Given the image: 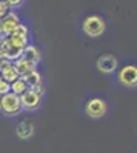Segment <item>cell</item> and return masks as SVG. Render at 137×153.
<instances>
[{
  "label": "cell",
  "instance_id": "cell-20",
  "mask_svg": "<svg viewBox=\"0 0 137 153\" xmlns=\"http://www.w3.org/2000/svg\"><path fill=\"white\" fill-rule=\"evenodd\" d=\"M6 3L9 5V8H20L23 5V0H6Z\"/></svg>",
  "mask_w": 137,
  "mask_h": 153
},
{
  "label": "cell",
  "instance_id": "cell-4",
  "mask_svg": "<svg viewBox=\"0 0 137 153\" xmlns=\"http://www.w3.org/2000/svg\"><path fill=\"white\" fill-rule=\"evenodd\" d=\"M117 80L125 87H137V66L126 65L117 72Z\"/></svg>",
  "mask_w": 137,
  "mask_h": 153
},
{
  "label": "cell",
  "instance_id": "cell-16",
  "mask_svg": "<svg viewBox=\"0 0 137 153\" xmlns=\"http://www.w3.org/2000/svg\"><path fill=\"white\" fill-rule=\"evenodd\" d=\"M11 35H20V37H29V29L25 26V25H17L16 26V29L12 31V34Z\"/></svg>",
  "mask_w": 137,
  "mask_h": 153
},
{
  "label": "cell",
  "instance_id": "cell-12",
  "mask_svg": "<svg viewBox=\"0 0 137 153\" xmlns=\"http://www.w3.org/2000/svg\"><path fill=\"white\" fill-rule=\"evenodd\" d=\"M22 57L25 60H28L31 63H34V65H39L40 60H42V54H40V51L37 49L34 45H28L26 48L23 49V52H22Z\"/></svg>",
  "mask_w": 137,
  "mask_h": 153
},
{
  "label": "cell",
  "instance_id": "cell-14",
  "mask_svg": "<svg viewBox=\"0 0 137 153\" xmlns=\"http://www.w3.org/2000/svg\"><path fill=\"white\" fill-rule=\"evenodd\" d=\"M26 91H28V84L25 83V80L20 78V76H19L16 81H12V83H11V92H12V94L22 95L23 92H26Z\"/></svg>",
  "mask_w": 137,
  "mask_h": 153
},
{
  "label": "cell",
  "instance_id": "cell-6",
  "mask_svg": "<svg viewBox=\"0 0 137 153\" xmlns=\"http://www.w3.org/2000/svg\"><path fill=\"white\" fill-rule=\"evenodd\" d=\"M20 101H22V109L26 110V112H32V110H37L40 107V103H42V97H39L37 94H34L31 89L28 87L26 92H23L20 95Z\"/></svg>",
  "mask_w": 137,
  "mask_h": 153
},
{
  "label": "cell",
  "instance_id": "cell-9",
  "mask_svg": "<svg viewBox=\"0 0 137 153\" xmlns=\"http://www.w3.org/2000/svg\"><path fill=\"white\" fill-rule=\"evenodd\" d=\"M0 78L5 80L6 83H12V81H16L19 78V74L14 68V63H11V61H5L2 66H0Z\"/></svg>",
  "mask_w": 137,
  "mask_h": 153
},
{
  "label": "cell",
  "instance_id": "cell-11",
  "mask_svg": "<svg viewBox=\"0 0 137 153\" xmlns=\"http://www.w3.org/2000/svg\"><path fill=\"white\" fill-rule=\"evenodd\" d=\"M14 68H16L19 76H25V75H28L29 72L35 71L37 69V65H34V63H31L28 60H25L23 57H20L19 60L14 61Z\"/></svg>",
  "mask_w": 137,
  "mask_h": 153
},
{
  "label": "cell",
  "instance_id": "cell-10",
  "mask_svg": "<svg viewBox=\"0 0 137 153\" xmlns=\"http://www.w3.org/2000/svg\"><path fill=\"white\" fill-rule=\"evenodd\" d=\"M34 130H35V127L32 124V121L29 120H23L17 124L16 127V135L20 138V139H29L32 135H34Z\"/></svg>",
  "mask_w": 137,
  "mask_h": 153
},
{
  "label": "cell",
  "instance_id": "cell-5",
  "mask_svg": "<svg viewBox=\"0 0 137 153\" xmlns=\"http://www.w3.org/2000/svg\"><path fill=\"white\" fill-rule=\"evenodd\" d=\"M17 25H20V19L16 12H8V14L0 19V35L2 37H9L12 34V31L16 29Z\"/></svg>",
  "mask_w": 137,
  "mask_h": 153
},
{
  "label": "cell",
  "instance_id": "cell-19",
  "mask_svg": "<svg viewBox=\"0 0 137 153\" xmlns=\"http://www.w3.org/2000/svg\"><path fill=\"white\" fill-rule=\"evenodd\" d=\"M34 94H37L39 97H43L45 95V86L43 84H39V86H34V87H29Z\"/></svg>",
  "mask_w": 137,
  "mask_h": 153
},
{
  "label": "cell",
  "instance_id": "cell-1",
  "mask_svg": "<svg viewBox=\"0 0 137 153\" xmlns=\"http://www.w3.org/2000/svg\"><path fill=\"white\" fill-rule=\"evenodd\" d=\"M22 101L20 95H16L12 92H8L2 97V103H0V112L3 113V117L12 118L22 112Z\"/></svg>",
  "mask_w": 137,
  "mask_h": 153
},
{
  "label": "cell",
  "instance_id": "cell-13",
  "mask_svg": "<svg viewBox=\"0 0 137 153\" xmlns=\"http://www.w3.org/2000/svg\"><path fill=\"white\" fill-rule=\"evenodd\" d=\"M20 78H23L25 80V83L28 84V87H34V86H39V84H43V78H42V74L39 72V71H32V72H29L28 75H25V76H20Z\"/></svg>",
  "mask_w": 137,
  "mask_h": 153
},
{
  "label": "cell",
  "instance_id": "cell-22",
  "mask_svg": "<svg viewBox=\"0 0 137 153\" xmlns=\"http://www.w3.org/2000/svg\"><path fill=\"white\" fill-rule=\"evenodd\" d=\"M2 97H3V95H0V103H2Z\"/></svg>",
  "mask_w": 137,
  "mask_h": 153
},
{
  "label": "cell",
  "instance_id": "cell-18",
  "mask_svg": "<svg viewBox=\"0 0 137 153\" xmlns=\"http://www.w3.org/2000/svg\"><path fill=\"white\" fill-rule=\"evenodd\" d=\"M8 92H11V84L0 78V95H5Z\"/></svg>",
  "mask_w": 137,
  "mask_h": 153
},
{
  "label": "cell",
  "instance_id": "cell-15",
  "mask_svg": "<svg viewBox=\"0 0 137 153\" xmlns=\"http://www.w3.org/2000/svg\"><path fill=\"white\" fill-rule=\"evenodd\" d=\"M8 40L11 42V45H14L19 49H25L28 46V37H20V35H9Z\"/></svg>",
  "mask_w": 137,
  "mask_h": 153
},
{
  "label": "cell",
  "instance_id": "cell-2",
  "mask_svg": "<svg viewBox=\"0 0 137 153\" xmlns=\"http://www.w3.org/2000/svg\"><path fill=\"white\" fill-rule=\"evenodd\" d=\"M82 29H83V32L88 37L96 38V37H100L105 32L106 23H105V20L100 16H90V17H86L83 20Z\"/></svg>",
  "mask_w": 137,
  "mask_h": 153
},
{
  "label": "cell",
  "instance_id": "cell-21",
  "mask_svg": "<svg viewBox=\"0 0 137 153\" xmlns=\"http://www.w3.org/2000/svg\"><path fill=\"white\" fill-rule=\"evenodd\" d=\"M2 40H3V37H2V35H0V45H2Z\"/></svg>",
  "mask_w": 137,
  "mask_h": 153
},
{
  "label": "cell",
  "instance_id": "cell-17",
  "mask_svg": "<svg viewBox=\"0 0 137 153\" xmlns=\"http://www.w3.org/2000/svg\"><path fill=\"white\" fill-rule=\"evenodd\" d=\"M9 5L6 3V0H0V19H3L8 12H9Z\"/></svg>",
  "mask_w": 137,
  "mask_h": 153
},
{
  "label": "cell",
  "instance_id": "cell-8",
  "mask_svg": "<svg viewBox=\"0 0 137 153\" xmlns=\"http://www.w3.org/2000/svg\"><path fill=\"white\" fill-rule=\"evenodd\" d=\"M0 49H2V54H3L5 60H8L11 63H14L16 60H19L22 57V52H23V49H19L14 45H11V42L8 40V37H3L2 45H0Z\"/></svg>",
  "mask_w": 137,
  "mask_h": 153
},
{
  "label": "cell",
  "instance_id": "cell-7",
  "mask_svg": "<svg viewBox=\"0 0 137 153\" xmlns=\"http://www.w3.org/2000/svg\"><path fill=\"white\" fill-rule=\"evenodd\" d=\"M96 66L97 69L100 71L102 74H113L117 71L119 68V61L114 55H111V54H105L102 57H99L97 58V63H96Z\"/></svg>",
  "mask_w": 137,
  "mask_h": 153
},
{
  "label": "cell",
  "instance_id": "cell-3",
  "mask_svg": "<svg viewBox=\"0 0 137 153\" xmlns=\"http://www.w3.org/2000/svg\"><path fill=\"white\" fill-rule=\"evenodd\" d=\"M108 110V106H106V101L102 100V98H91L86 101L85 104V112L88 117L97 120V118H102L105 117V113Z\"/></svg>",
  "mask_w": 137,
  "mask_h": 153
}]
</instances>
